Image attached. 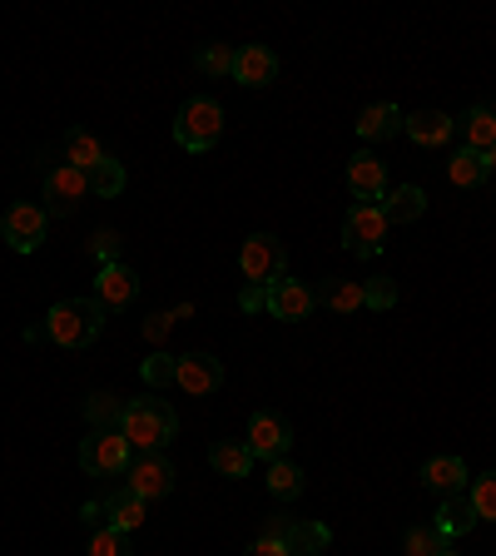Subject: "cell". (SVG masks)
Here are the masks:
<instances>
[{
  "label": "cell",
  "mask_w": 496,
  "mask_h": 556,
  "mask_svg": "<svg viewBox=\"0 0 496 556\" xmlns=\"http://www.w3.org/2000/svg\"><path fill=\"white\" fill-rule=\"evenodd\" d=\"M462 139H467V150H476V154H486L496 144V115L492 110H482V104H476V110H467L462 115Z\"/></svg>",
  "instance_id": "cell-24"
},
{
  "label": "cell",
  "mask_w": 496,
  "mask_h": 556,
  "mask_svg": "<svg viewBox=\"0 0 496 556\" xmlns=\"http://www.w3.org/2000/svg\"><path fill=\"white\" fill-rule=\"evenodd\" d=\"M422 486H428V492H437V497L462 492V486H467V463H462V457H432V463L422 467Z\"/></svg>",
  "instance_id": "cell-18"
},
{
  "label": "cell",
  "mask_w": 496,
  "mask_h": 556,
  "mask_svg": "<svg viewBox=\"0 0 496 556\" xmlns=\"http://www.w3.org/2000/svg\"><path fill=\"white\" fill-rule=\"evenodd\" d=\"M174 372H179V358H169V353H150L144 368H139V378L150 382V388H169Z\"/></svg>",
  "instance_id": "cell-34"
},
{
  "label": "cell",
  "mask_w": 496,
  "mask_h": 556,
  "mask_svg": "<svg viewBox=\"0 0 496 556\" xmlns=\"http://www.w3.org/2000/svg\"><path fill=\"white\" fill-rule=\"evenodd\" d=\"M239 308H243V313H264V308H268V289H264V283H243Z\"/></svg>",
  "instance_id": "cell-38"
},
{
  "label": "cell",
  "mask_w": 496,
  "mask_h": 556,
  "mask_svg": "<svg viewBox=\"0 0 496 556\" xmlns=\"http://www.w3.org/2000/svg\"><path fill=\"white\" fill-rule=\"evenodd\" d=\"M40 328H46V338L60 348H90L104 328V308L94 299H65L50 308V318Z\"/></svg>",
  "instance_id": "cell-2"
},
{
  "label": "cell",
  "mask_w": 496,
  "mask_h": 556,
  "mask_svg": "<svg viewBox=\"0 0 496 556\" xmlns=\"http://www.w3.org/2000/svg\"><path fill=\"white\" fill-rule=\"evenodd\" d=\"M46 229H50V214L40 204H11L5 219H0V233H5V243L15 254H35L46 243Z\"/></svg>",
  "instance_id": "cell-8"
},
{
  "label": "cell",
  "mask_w": 496,
  "mask_h": 556,
  "mask_svg": "<svg viewBox=\"0 0 496 556\" xmlns=\"http://www.w3.org/2000/svg\"><path fill=\"white\" fill-rule=\"evenodd\" d=\"M403 129H407V139H412V144H422V150H437V144H447V139H452L457 119L442 115V110H417V115L403 119Z\"/></svg>",
  "instance_id": "cell-16"
},
{
  "label": "cell",
  "mask_w": 496,
  "mask_h": 556,
  "mask_svg": "<svg viewBox=\"0 0 496 556\" xmlns=\"http://www.w3.org/2000/svg\"><path fill=\"white\" fill-rule=\"evenodd\" d=\"M239 268L249 283H278V278L289 274V254H283V243L274 239V233H254V239H243L239 249Z\"/></svg>",
  "instance_id": "cell-4"
},
{
  "label": "cell",
  "mask_w": 496,
  "mask_h": 556,
  "mask_svg": "<svg viewBox=\"0 0 496 556\" xmlns=\"http://www.w3.org/2000/svg\"><path fill=\"white\" fill-rule=\"evenodd\" d=\"M179 324V318H174V313H154L150 324H144V338H150V343H164V338H169V328Z\"/></svg>",
  "instance_id": "cell-39"
},
{
  "label": "cell",
  "mask_w": 496,
  "mask_h": 556,
  "mask_svg": "<svg viewBox=\"0 0 496 556\" xmlns=\"http://www.w3.org/2000/svg\"><path fill=\"white\" fill-rule=\"evenodd\" d=\"M363 303H368V308H393L397 303V283L393 278H368V283H363Z\"/></svg>",
  "instance_id": "cell-36"
},
{
  "label": "cell",
  "mask_w": 496,
  "mask_h": 556,
  "mask_svg": "<svg viewBox=\"0 0 496 556\" xmlns=\"http://www.w3.org/2000/svg\"><path fill=\"white\" fill-rule=\"evenodd\" d=\"M85 417H90V428H119V417H125V403L115 393H90L85 397Z\"/></svg>",
  "instance_id": "cell-29"
},
{
  "label": "cell",
  "mask_w": 496,
  "mask_h": 556,
  "mask_svg": "<svg viewBox=\"0 0 496 556\" xmlns=\"http://www.w3.org/2000/svg\"><path fill=\"white\" fill-rule=\"evenodd\" d=\"M139 293V274L129 264H104L100 278H94V303H100L104 313L110 308H129Z\"/></svg>",
  "instance_id": "cell-13"
},
{
  "label": "cell",
  "mask_w": 496,
  "mask_h": 556,
  "mask_svg": "<svg viewBox=\"0 0 496 556\" xmlns=\"http://www.w3.org/2000/svg\"><path fill=\"white\" fill-rule=\"evenodd\" d=\"M347 189H353L358 204H382V199H387V164L372 160L368 150L353 154V160H347Z\"/></svg>",
  "instance_id": "cell-12"
},
{
  "label": "cell",
  "mask_w": 496,
  "mask_h": 556,
  "mask_svg": "<svg viewBox=\"0 0 496 556\" xmlns=\"http://www.w3.org/2000/svg\"><path fill=\"white\" fill-rule=\"evenodd\" d=\"M129 492L144 502H160L174 492V467L164 452H139L135 463H129Z\"/></svg>",
  "instance_id": "cell-10"
},
{
  "label": "cell",
  "mask_w": 496,
  "mask_h": 556,
  "mask_svg": "<svg viewBox=\"0 0 496 556\" xmlns=\"http://www.w3.org/2000/svg\"><path fill=\"white\" fill-rule=\"evenodd\" d=\"M486 169L496 174V144H492V150H486Z\"/></svg>",
  "instance_id": "cell-43"
},
{
  "label": "cell",
  "mask_w": 496,
  "mask_h": 556,
  "mask_svg": "<svg viewBox=\"0 0 496 556\" xmlns=\"http://www.w3.org/2000/svg\"><path fill=\"white\" fill-rule=\"evenodd\" d=\"M476 507H472V497H467V492H452V497H442V511H437V521H432V527H437L442 536H467V532H476Z\"/></svg>",
  "instance_id": "cell-17"
},
{
  "label": "cell",
  "mask_w": 496,
  "mask_h": 556,
  "mask_svg": "<svg viewBox=\"0 0 496 556\" xmlns=\"http://www.w3.org/2000/svg\"><path fill=\"white\" fill-rule=\"evenodd\" d=\"M219 135H224V104L208 100V94H194V100L179 110V119H174V139H179L185 150H194V154L214 150Z\"/></svg>",
  "instance_id": "cell-3"
},
{
  "label": "cell",
  "mask_w": 496,
  "mask_h": 556,
  "mask_svg": "<svg viewBox=\"0 0 496 556\" xmlns=\"http://www.w3.org/2000/svg\"><path fill=\"white\" fill-rule=\"evenodd\" d=\"M333 532H328L323 521H289V532H283V546L289 556H323Z\"/></svg>",
  "instance_id": "cell-19"
},
{
  "label": "cell",
  "mask_w": 496,
  "mask_h": 556,
  "mask_svg": "<svg viewBox=\"0 0 496 556\" xmlns=\"http://www.w3.org/2000/svg\"><path fill=\"white\" fill-rule=\"evenodd\" d=\"M268 492H274L278 502H293L303 492V472L289 463V457H278V463H268Z\"/></svg>",
  "instance_id": "cell-28"
},
{
  "label": "cell",
  "mask_w": 496,
  "mask_h": 556,
  "mask_svg": "<svg viewBox=\"0 0 496 556\" xmlns=\"http://www.w3.org/2000/svg\"><path fill=\"white\" fill-rule=\"evenodd\" d=\"M90 254L100 258V268H104V264H119V239H115L110 229H100V233L90 239Z\"/></svg>",
  "instance_id": "cell-37"
},
{
  "label": "cell",
  "mask_w": 496,
  "mask_h": 556,
  "mask_svg": "<svg viewBox=\"0 0 496 556\" xmlns=\"http://www.w3.org/2000/svg\"><path fill=\"white\" fill-rule=\"evenodd\" d=\"M119 432L139 452H164L174 442V432H179V417H174V407L164 397H135V403H125Z\"/></svg>",
  "instance_id": "cell-1"
},
{
  "label": "cell",
  "mask_w": 496,
  "mask_h": 556,
  "mask_svg": "<svg viewBox=\"0 0 496 556\" xmlns=\"http://www.w3.org/2000/svg\"><path fill=\"white\" fill-rule=\"evenodd\" d=\"M467 497H472L476 517L496 521V472H486V477H472V486H467Z\"/></svg>",
  "instance_id": "cell-33"
},
{
  "label": "cell",
  "mask_w": 496,
  "mask_h": 556,
  "mask_svg": "<svg viewBox=\"0 0 496 556\" xmlns=\"http://www.w3.org/2000/svg\"><path fill=\"white\" fill-rule=\"evenodd\" d=\"M318 303H323L328 313H358V308H368V303H363V283H353V278L328 283V289L318 293Z\"/></svg>",
  "instance_id": "cell-27"
},
{
  "label": "cell",
  "mask_w": 496,
  "mask_h": 556,
  "mask_svg": "<svg viewBox=\"0 0 496 556\" xmlns=\"http://www.w3.org/2000/svg\"><path fill=\"white\" fill-rule=\"evenodd\" d=\"M486 174H492V169H486V154H476V150H457L447 160V179L457 189H482Z\"/></svg>",
  "instance_id": "cell-23"
},
{
  "label": "cell",
  "mask_w": 496,
  "mask_h": 556,
  "mask_svg": "<svg viewBox=\"0 0 496 556\" xmlns=\"http://www.w3.org/2000/svg\"><path fill=\"white\" fill-rule=\"evenodd\" d=\"M403 110L397 104H368L358 115V135L363 139H393V135H403Z\"/></svg>",
  "instance_id": "cell-21"
},
{
  "label": "cell",
  "mask_w": 496,
  "mask_h": 556,
  "mask_svg": "<svg viewBox=\"0 0 496 556\" xmlns=\"http://www.w3.org/2000/svg\"><path fill=\"white\" fill-rule=\"evenodd\" d=\"M80 467L90 477H119L129 467V442L119 428H100L80 442Z\"/></svg>",
  "instance_id": "cell-5"
},
{
  "label": "cell",
  "mask_w": 496,
  "mask_h": 556,
  "mask_svg": "<svg viewBox=\"0 0 496 556\" xmlns=\"http://www.w3.org/2000/svg\"><path fill=\"white\" fill-rule=\"evenodd\" d=\"M194 65L204 70V75H233V50L229 46H204L194 55Z\"/></svg>",
  "instance_id": "cell-35"
},
{
  "label": "cell",
  "mask_w": 496,
  "mask_h": 556,
  "mask_svg": "<svg viewBox=\"0 0 496 556\" xmlns=\"http://www.w3.org/2000/svg\"><path fill=\"white\" fill-rule=\"evenodd\" d=\"M318 308V293L308 289V283H298V278H278V283H268V313L274 318H283V324H303L308 313Z\"/></svg>",
  "instance_id": "cell-11"
},
{
  "label": "cell",
  "mask_w": 496,
  "mask_h": 556,
  "mask_svg": "<svg viewBox=\"0 0 496 556\" xmlns=\"http://www.w3.org/2000/svg\"><path fill=\"white\" fill-rule=\"evenodd\" d=\"M85 179H90V194L115 199L119 189H125V164H119V160H110V154H104V160L94 164V169L85 174Z\"/></svg>",
  "instance_id": "cell-30"
},
{
  "label": "cell",
  "mask_w": 496,
  "mask_h": 556,
  "mask_svg": "<svg viewBox=\"0 0 496 556\" xmlns=\"http://www.w3.org/2000/svg\"><path fill=\"white\" fill-rule=\"evenodd\" d=\"M174 382H179L185 393L204 397V393H214V388L224 382V363L208 358V353H185V358H179V372H174Z\"/></svg>",
  "instance_id": "cell-15"
},
{
  "label": "cell",
  "mask_w": 496,
  "mask_h": 556,
  "mask_svg": "<svg viewBox=\"0 0 496 556\" xmlns=\"http://www.w3.org/2000/svg\"><path fill=\"white\" fill-rule=\"evenodd\" d=\"M229 80L249 85V90H264V85L278 80V55L268 46H243L233 50V75Z\"/></svg>",
  "instance_id": "cell-14"
},
{
  "label": "cell",
  "mask_w": 496,
  "mask_h": 556,
  "mask_svg": "<svg viewBox=\"0 0 496 556\" xmlns=\"http://www.w3.org/2000/svg\"><path fill=\"white\" fill-rule=\"evenodd\" d=\"M208 463H214V472L219 477H249L254 457H249L243 442H214V447H208Z\"/></svg>",
  "instance_id": "cell-25"
},
{
  "label": "cell",
  "mask_w": 496,
  "mask_h": 556,
  "mask_svg": "<svg viewBox=\"0 0 496 556\" xmlns=\"http://www.w3.org/2000/svg\"><path fill=\"white\" fill-rule=\"evenodd\" d=\"M249 556H289V546L278 542V536H258V542L249 546Z\"/></svg>",
  "instance_id": "cell-40"
},
{
  "label": "cell",
  "mask_w": 496,
  "mask_h": 556,
  "mask_svg": "<svg viewBox=\"0 0 496 556\" xmlns=\"http://www.w3.org/2000/svg\"><path fill=\"white\" fill-rule=\"evenodd\" d=\"M100 160H104L100 139H94L90 129H69V135H65V164H75V169H85V174H90Z\"/></svg>",
  "instance_id": "cell-26"
},
{
  "label": "cell",
  "mask_w": 496,
  "mask_h": 556,
  "mask_svg": "<svg viewBox=\"0 0 496 556\" xmlns=\"http://www.w3.org/2000/svg\"><path fill=\"white\" fill-rule=\"evenodd\" d=\"M442 556H457V552H452V546H447V552H442Z\"/></svg>",
  "instance_id": "cell-44"
},
{
  "label": "cell",
  "mask_w": 496,
  "mask_h": 556,
  "mask_svg": "<svg viewBox=\"0 0 496 556\" xmlns=\"http://www.w3.org/2000/svg\"><path fill=\"white\" fill-rule=\"evenodd\" d=\"M382 219H387V229L393 224H412V219H422V208H428V194L417 185H403V189H393V194L382 199Z\"/></svg>",
  "instance_id": "cell-20"
},
{
  "label": "cell",
  "mask_w": 496,
  "mask_h": 556,
  "mask_svg": "<svg viewBox=\"0 0 496 556\" xmlns=\"http://www.w3.org/2000/svg\"><path fill=\"white\" fill-rule=\"evenodd\" d=\"M80 517L90 521L94 532H100V527H110V517H104V502H85V507H80Z\"/></svg>",
  "instance_id": "cell-41"
},
{
  "label": "cell",
  "mask_w": 496,
  "mask_h": 556,
  "mask_svg": "<svg viewBox=\"0 0 496 556\" xmlns=\"http://www.w3.org/2000/svg\"><path fill=\"white\" fill-rule=\"evenodd\" d=\"M283 532H289V517H268L264 527H258V536H278V542H283Z\"/></svg>",
  "instance_id": "cell-42"
},
{
  "label": "cell",
  "mask_w": 496,
  "mask_h": 556,
  "mask_svg": "<svg viewBox=\"0 0 496 556\" xmlns=\"http://www.w3.org/2000/svg\"><path fill=\"white\" fill-rule=\"evenodd\" d=\"M104 517H110V527H119V532H135V527H144V517H150V502L135 497V492H115V497L104 502Z\"/></svg>",
  "instance_id": "cell-22"
},
{
  "label": "cell",
  "mask_w": 496,
  "mask_h": 556,
  "mask_svg": "<svg viewBox=\"0 0 496 556\" xmlns=\"http://www.w3.org/2000/svg\"><path fill=\"white\" fill-rule=\"evenodd\" d=\"M343 243H347V254H358V258L382 254V243H387V219H382V208L378 204H353L347 208Z\"/></svg>",
  "instance_id": "cell-6"
},
{
  "label": "cell",
  "mask_w": 496,
  "mask_h": 556,
  "mask_svg": "<svg viewBox=\"0 0 496 556\" xmlns=\"http://www.w3.org/2000/svg\"><path fill=\"white\" fill-rule=\"evenodd\" d=\"M90 194V179H85V169H75V164H55V169H46V214H55V219H69L75 208H80V199Z\"/></svg>",
  "instance_id": "cell-7"
},
{
  "label": "cell",
  "mask_w": 496,
  "mask_h": 556,
  "mask_svg": "<svg viewBox=\"0 0 496 556\" xmlns=\"http://www.w3.org/2000/svg\"><path fill=\"white\" fill-rule=\"evenodd\" d=\"M293 442V428L283 413H254V422H249V438H243V447H249V457H264V463H278L283 452H289Z\"/></svg>",
  "instance_id": "cell-9"
},
{
  "label": "cell",
  "mask_w": 496,
  "mask_h": 556,
  "mask_svg": "<svg viewBox=\"0 0 496 556\" xmlns=\"http://www.w3.org/2000/svg\"><path fill=\"white\" fill-rule=\"evenodd\" d=\"M442 552H447V536L437 527H412L403 536V556H442Z\"/></svg>",
  "instance_id": "cell-31"
},
{
  "label": "cell",
  "mask_w": 496,
  "mask_h": 556,
  "mask_svg": "<svg viewBox=\"0 0 496 556\" xmlns=\"http://www.w3.org/2000/svg\"><path fill=\"white\" fill-rule=\"evenodd\" d=\"M90 556H135L129 532H119V527H100V532H90Z\"/></svg>",
  "instance_id": "cell-32"
}]
</instances>
